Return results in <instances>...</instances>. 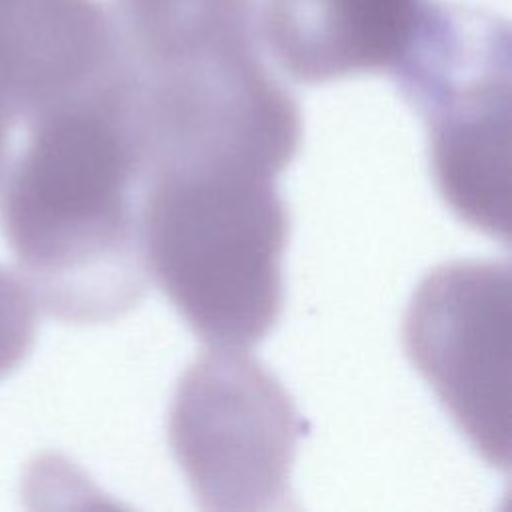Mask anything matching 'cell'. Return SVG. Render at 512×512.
<instances>
[{
	"label": "cell",
	"instance_id": "6da1fadb",
	"mask_svg": "<svg viewBox=\"0 0 512 512\" xmlns=\"http://www.w3.org/2000/svg\"><path fill=\"white\" fill-rule=\"evenodd\" d=\"M0 178V230L36 304L70 324L138 306L146 170L120 72L30 124Z\"/></svg>",
	"mask_w": 512,
	"mask_h": 512
},
{
	"label": "cell",
	"instance_id": "7a4b0ae2",
	"mask_svg": "<svg viewBox=\"0 0 512 512\" xmlns=\"http://www.w3.org/2000/svg\"><path fill=\"white\" fill-rule=\"evenodd\" d=\"M108 14L146 178H276L292 162L300 108L262 60L254 0H112Z\"/></svg>",
	"mask_w": 512,
	"mask_h": 512
},
{
	"label": "cell",
	"instance_id": "3957f363",
	"mask_svg": "<svg viewBox=\"0 0 512 512\" xmlns=\"http://www.w3.org/2000/svg\"><path fill=\"white\" fill-rule=\"evenodd\" d=\"M274 180L252 172L146 178L148 276L208 346L250 348L280 318L290 220Z\"/></svg>",
	"mask_w": 512,
	"mask_h": 512
},
{
	"label": "cell",
	"instance_id": "277c9868",
	"mask_svg": "<svg viewBox=\"0 0 512 512\" xmlns=\"http://www.w3.org/2000/svg\"><path fill=\"white\" fill-rule=\"evenodd\" d=\"M484 12L428 4L396 68L428 128L430 170L450 210L488 236L510 234V42Z\"/></svg>",
	"mask_w": 512,
	"mask_h": 512
},
{
	"label": "cell",
	"instance_id": "5b68a950",
	"mask_svg": "<svg viewBox=\"0 0 512 512\" xmlns=\"http://www.w3.org/2000/svg\"><path fill=\"white\" fill-rule=\"evenodd\" d=\"M300 432L284 386L248 348L210 346L182 374L168 440L206 510H272L288 496Z\"/></svg>",
	"mask_w": 512,
	"mask_h": 512
},
{
	"label": "cell",
	"instance_id": "8992f818",
	"mask_svg": "<svg viewBox=\"0 0 512 512\" xmlns=\"http://www.w3.org/2000/svg\"><path fill=\"white\" fill-rule=\"evenodd\" d=\"M404 348L440 404L492 466L510 464V268L454 260L416 288Z\"/></svg>",
	"mask_w": 512,
	"mask_h": 512
},
{
	"label": "cell",
	"instance_id": "52a82bcc",
	"mask_svg": "<svg viewBox=\"0 0 512 512\" xmlns=\"http://www.w3.org/2000/svg\"><path fill=\"white\" fill-rule=\"evenodd\" d=\"M118 70L98 0H0V112L28 124Z\"/></svg>",
	"mask_w": 512,
	"mask_h": 512
},
{
	"label": "cell",
	"instance_id": "ba28073f",
	"mask_svg": "<svg viewBox=\"0 0 512 512\" xmlns=\"http://www.w3.org/2000/svg\"><path fill=\"white\" fill-rule=\"evenodd\" d=\"M428 0H262L258 28L304 84L394 72L410 52Z\"/></svg>",
	"mask_w": 512,
	"mask_h": 512
},
{
	"label": "cell",
	"instance_id": "9c48e42d",
	"mask_svg": "<svg viewBox=\"0 0 512 512\" xmlns=\"http://www.w3.org/2000/svg\"><path fill=\"white\" fill-rule=\"evenodd\" d=\"M36 306L24 280L0 266V380L28 356L34 344Z\"/></svg>",
	"mask_w": 512,
	"mask_h": 512
},
{
	"label": "cell",
	"instance_id": "30bf717a",
	"mask_svg": "<svg viewBox=\"0 0 512 512\" xmlns=\"http://www.w3.org/2000/svg\"><path fill=\"white\" fill-rule=\"evenodd\" d=\"M10 120L0 112V166H2V158L6 152V138H8V128H10Z\"/></svg>",
	"mask_w": 512,
	"mask_h": 512
}]
</instances>
